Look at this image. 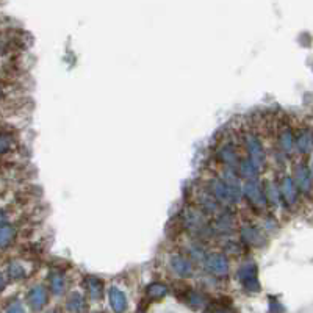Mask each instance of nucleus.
Wrapping results in <instances>:
<instances>
[{"label": "nucleus", "instance_id": "obj_1", "mask_svg": "<svg viewBox=\"0 0 313 313\" xmlns=\"http://www.w3.org/2000/svg\"><path fill=\"white\" fill-rule=\"evenodd\" d=\"M238 277H240L243 286L247 291H252V293L260 291V282L257 279L255 263H244L238 271Z\"/></svg>", "mask_w": 313, "mask_h": 313}, {"label": "nucleus", "instance_id": "obj_2", "mask_svg": "<svg viewBox=\"0 0 313 313\" xmlns=\"http://www.w3.org/2000/svg\"><path fill=\"white\" fill-rule=\"evenodd\" d=\"M204 263H205V269L210 274H213V276L224 277L229 274V262L223 254L207 255L205 260H204Z\"/></svg>", "mask_w": 313, "mask_h": 313}, {"label": "nucleus", "instance_id": "obj_3", "mask_svg": "<svg viewBox=\"0 0 313 313\" xmlns=\"http://www.w3.org/2000/svg\"><path fill=\"white\" fill-rule=\"evenodd\" d=\"M246 147L249 152V160L257 166H263L265 163V150L262 147V142L254 135H246Z\"/></svg>", "mask_w": 313, "mask_h": 313}, {"label": "nucleus", "instance_id": "obj_4", "mask_svg": "<svg viewBox=\"0 0 313 313\" xmlns=\"http://www.w3.org/2000/svg\"><path fill=\"white\" fill-rule=\"evenodd\" d=\"M210 187H212V194L213 198L219 202V204H233L237 202L235 199L233 193L230 191V188L224 184L223 179H213L210 182Z\"/></svg>", "mask_w": 313, "mask_h": 313}, {"label": "nucleus", "instance_id": "obj_5", "mask_svg": "<svg viewBox=\"0 0 313 313\" xmlns=\"http://www.w3.org/2000/svg\"><path fill=\"white\" fill-rule=\"evenodd\" d=\"M244 194H246V198L249 199V202L251 204H254V205H257V207H265L266 205V196H265V193L262 191V188H260V185L257 184V182H254V180H249L247 182V184L244 185Z\"/></svg>", "mask_w": 313, "mask_h": 313}, {"label": "nucleus", "instance_id": "obj_6", "mask_svg": "<svg viewBox=\"0 0 313 313\" xmlns=\"http://www.w3.org/2000/svg\"><path fill=\"white\" fill-rule=\"evenodd\" d=\"M294 184L302 193H308L311 190V173L305 165H299L294 169Z\"/></svg>", "mask_w": 313, "mask_h": 313}, {"label": "nucleus", "instance_id": "obj_7", "mask_svg": "<svg viewBox=\"0 0 313 313\" xmlns=\"http://www.w3.org/2000/svg\"><path fill=\"white\" fill-rule=\"evenodd\" d=\"M169 263H171L173 271L180 277H190L193 274V265L184 255H173L171 260H169Z\"/></svg>", "mask_w": 313, "mask_h": 313}, {"label": "nucleus", "instance_id": "obj_8", "mask_svg": "<svg viewBox=\"0 0 313 313\" xmlns=\"http://www.w3.org/2000/svg\"><path fill=\"white\" fill-rule=\"evenodd\" d=\"M108 301H110V305L111 308L116 311V313H124L127 310V296L124 291H121L119 288H116V286H111L110 291H108Z\"/></svg>", "mask_w": 313, "mask_h": 313}, {"label": "nucleus", "instance_id": "obj_9", "mask_svg": "<svg viewBox=\"0 0 313 313\" xmlns=\"http://www.w3.org/2000/svg\"><path fill=\"white\" fill-rule=\"evenodd\" d=\"M280 191H282V198L283 201L288 204V205H293L296 202V198H297V188H296V184L291 177H285L282 180V187H280Z\"/></svg>", "mask_w": 313, "mask_h": 313}, {"label": "nucleus", "instance_id": "obj_10", "mask_svg": "<svg viewBox=\"0 0 313 313\" xmlns=\"http://www.w3.org/2000/svg\"><path fill=\"white\" fill-rule=\"evenodd\" d=\"M241 235H243V240L246 241V244H249V246H262L265 243L262 232H260L257 227L246 226V227H243Z\"/></svg>", "mask_w": 313, "mask_h": 313}, {"label": "nucleus", "instance_id": "obj_11", "mask_svg": "<svg viewBox=\"0 0 313 313\" xmlns=\"http://www.w3.org/2000/svg\"><path fill=\"white\" fill-rule=\"evenodd\" d=\"M198 201L202 210L208 213H216L219 210V202L213 198V194L210 191H201L198 194Z\"/></svg>", "mask_w": 313, "mask_h": 313}, {"label": "nucleus", "instance_id": "obj_12", "mask_svg": "<svg viewBox=\"0 0 313 313\" xmlns=\"http://www.w3.org/2000/svg\"><path fill=\"white\" fill-rule=\"evenodd\" d=\"M29 302L32 308L35 310H41L46 302H47V293L43 286H35V288L29 293Z\"/></svg>", "mask_w": 313, "mask_h": 313}, {"label": "nucleus", "instance_id": "obj_13", "mask_svg": "<svg viewBox=\"0 0 313 313\" xmlns=\"http://www.w3.org/2000/svg\"><path fill=\"white\" fill-rule=\"evenodd\" d=\"M238 173L247 180H254L258 176V168L251 160L246 159V160L238 162Z\"/></svg>", "mask_w": 313, "mask_h": 313}, {"label": "nucleus", "instance_id": "obj_14", "mask_svg": "<svg viewBox=\"0 0 313 313\" xmlns=\"http://www.w3.org/2000/svg\"><path fill=\"white\" fill-rule=\"evenodd\" d=\"M215 230L218 233H227V232H232L233 229V218L230 213H223V215H219L218 219L215 221Z\"/></svg>", "mask_w": 313, "mask_h": 313}, {"label": "nucleus", "instance_id": "obj_15", "mask_svg": "<svg viewBox=\"0 0 313 313\" xmlns=\"http://www.w3.org/2000/svg\"><path fill=\"white\" fill-rule=\"evenodd\" d=\"M86 286H88V293H89L91 299L99 301V299L102 297V294H103V283H102V280H99L97 277H88Z\"/></svg>", "mask_w": 313, "mask_h": 313}, {"label": "nucleus", "instance_id": "obj_16", "mask_svg": "<svg viewBox=\"0 0 313 313\" xmlns=\"http://www.w3.org/2000/svg\"><path fill=\"white\" fill-rule=\"evenodd\" d=\"M83 305H85V299L80 293H72L69 297H68V302H66V307L69 311L72 313H80L83 310Z\"/></svg>", "mask_w": 313, "mask_h": 313}, {"label": "nucleus", "instance_id": "obj_17", "mask_svg": "<svg viewBox=\"0 0 313 313\" xmlns=\"http://www.w3.org/2000/svg\"><path fill=\"white\" fill-rule=\"evenodd\" d=\"M296 146L299 152H302V153L310 152L313 149V135L310 132H302L296 141Z\"/></svg>", "mask_w": 313, "mask_h": 313}, {"label": "nucleus", "instance_id": "obj_18", "mask_svg": "<svg viewBox=\"0 0 313 313\" xmlns=\"http://www.w3.org/2000/svg\"><path fill=\"white\" fill-rule=\"evenodd\" d=\"M16 237V230L11 226H0V247H7Z\"/></svg>", "mask_w": 313, "mask_h": 313}, {"label": "nucleus", "instance_id": "obj_19", "mask_svg": "<svg viewBox=\"0 0 313 313\" xmlns=\"http://www.w3.org/2000/svg\"><path fill=\"white\" fill-rule=\"evenodd\" d=\"M219 155H221V159H223V162L230 165V166H235L238 163L237 152H235V149L232 146H224L223 149L219 150Z\"/></svg>", "mask_w": 313, "mask_h": 313}, {"label": "nucleus", "instance_id": "obj_20", "mask_svg": "<svg viewBox=\"0 0 313 313\" xmlns=\"http://www.w3.org/2000/svg\"><path fill=\"white\" fill-rule=\"evenodd\" d=\"M146 293L150 299H162V297L166 296L168 288H166V285H163V283H150L147 286Z\"/></svg>", "mask_w": 313, "mask_h": 313}, {"label": "nucleus", "instance_id": "obj_21", "mask_svg": "<svg viewBox=\"0 0 313 313\" xmlns=\"http://www.w3.org/2000/svg\"><path fill=\"white\" fill-rule=\"evenodd\" d=\"M50 288L55 294H61L66 288V280L61 276V274H54V276L50 277Z\"/></svg>", "mask_w": 313, "mask_h": 313}, {"label": "nucleus", "instance_id": "obj_22", "mask_svg": "<svg viewBox=\"0 0 313 313\" xmlns=\"http://www.w3.org/2000/svg\"><path fill=\"white\" fill-rule=\"evenodd\" d=\"M187 302L194 308H201L202 305H205V297H204V294H201L198 291H188L187 293Z\"/></svg>", "mask_w": 313, "mask_h": 313}, {"label": "nucleus", "instance_id": "obj_23", "mask_svg": "<svg viewBox=\"0 0 313 313\" xmlns=\"http://www.w3.org/2000/svg\"><path fill=\"white\" fill-rule=\"evenodd\" d=\"M280 146L285 152H290L293 149V135L288 128L283 130L282 135H280Z\"/></svg>", "mask_w": 313, "mask_h": 313}, {"label": "nucleus", "instance_id": "obj_24", "mask_svg": "<svg viewBox=\"0 0 313 313\" xmlns=\"http://www.w3.org/2000/svg\"><path fill=\"white\" fill-rule=\"evenodd\" d=\"M205 313H232V308L229 304L223 302H213L212 305H208Z\"/></svg>", "mask_w": 313, "mask_h": 313}, {"label": "nucleus", "instance_id": "obj_25", "mask_svg": "<svg viewBox=\"0 0 313 313\" xmlns=\"http://www.w3.org/2000/svg\"><path fill=\"white\" fill-rule=\"evenodd\" d=\"M8 271H10V276L13 279H21V277H24V268L19 263H11Z\"/></svg>", "mask_w": 313, "mask_h": 313}, {"label": "nucleus", "instance_id": "obj_26", "mask_svg": "<svg viewBox=\"0 0 313 313\" xmlns=\"http://www.w3.org/2000/svg\"><path fill=\"white\" fill-rule=\"evenodd\" d=\"M269 313H285V307L276 297H269Z\"/></svg>", "mask_w": 313, "mask_h": 313}, {"label": "nucleus", "instance_id": "obj_27", "mask_svg": "<svg viewBox=\"0 0 313 313\" xmlns=\"http://www.w3.org/2000/svg\"><path fill=\"white\" fill-rule=\"evenodd\" d=\"M7 313H25V311H24V307H22L21 304H18V302H16V304H13V305L8 308V311H7Z\"/></svg>", "mask_w": 313, "mask_h": 313}, {"label": "nucleus", "instance_id": "obj_28", "mask_svg": "<svg viewBox=\"0 0 313 313\" xmlns=\"http://www.w3.org/2000/svg\"><path fill=\"white\" fill-rule=\"evenodd\" d=\"M10 147V141L7 138H0V153H4Z\"/></svg>", "mask_w": 313, "mask_h": 313}, {"label": "nucleus", "instance_id": "obj_29", "mask_svg": "<svg viewBox=\"0 0 313 313\" xmlns=\"http://www.w3.org/2000/svg\"><path fill=\"white\" fill-rule=\"evenodd\" d=\"M4 288V277H2V274H0V290Z\"/></svg>", "mask_w": 313, "mask_h": 313}, {"label": "nucleus", "instance_id": "obj_30", "mask_svg": "<svg viewBox=\"0 0 313 313\" xmlns=\"http://www.w3.org/2000/svg\"><path fill=\"white\" fill-rule=\"evenodd\" d=\"M2 223H4V215L0 213V224H2Z\"/></svg>", "mask_w": 313, "mask_h": 313}, {"label": "nucleus", "instance_id": "obj_31", "mask_svg": "<svg viewBox=\"0 0 313 313\" xmlns=\"http://www.w3.org/2000/svg\"><path fill=\"white\" fill-rule=\"evenodd\" d=\"M311 174H313V160H311Z\"/></svg>", "mask_w": 313, "mask_h": 313}, {"label": "nucleus", "instance_id": "obj_32", "mask_svg": "<svg viewBox=\"0 0 313 313\" xmlns=\"http://www.w3.org/2000/svg\"><path fill=\"white\" fill-rule=\"evenodd\" d=\"M0 97H2V91H0Z\"/></svg>", "mask_w": 313, "mask_h": 313}, {"label": "nucleus", "instance_id": "obj_33", "mask_svg": "<svg viewBox=\"0 0 313 313\" xmlns=\"http://www.w3.org/2000/svg\"><path fill=\"white\" fill-rule=\"evenodd\" d=\"M52 313H58V311H52Z\"/></svg>", "mask_w": 313, "mask_h": 313}]
</instances>
